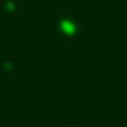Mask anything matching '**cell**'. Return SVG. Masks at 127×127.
Returning <instances> with one entry per match:
<instances>
[{"mask_svg":"<svg viewBox=\"0 0 127 127\" xmlns=\"http://www.w3.org/2000/svg\"><path fill=\"white\" fill-rule=\"evenodd\" d=\"M49 32L62 38H78L81 35V16L78 14H51L49 16Z\"/></svg>","mask_w":127,"mask_h":127,"instance_id":"cell-1","label":"cell"},{"mask_svg":"<svg viewBox=\"0 0 127 127\" xmlns=\"http://www.w3.org/2000/svg\"><path fill=\"white\" fill-rule=\"evenodd\" d=\"M0 8H3V11L16 14V11H19V0H0Z\"/></svg>","mask_w":127,"mask_h":127,"instance_id":"cell-2","label":"cell"}]
</instances>
